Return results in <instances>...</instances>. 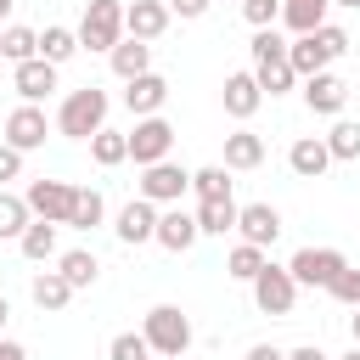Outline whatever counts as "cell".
<instances>
[{"mask_svg": "<svg viewBox=\"0 0 360 360\" xmlns=\"http://www.w3.org/2000/svg\"><path fill=\"white\" fill-rule=\"evenodd\" d=\"M107 90H96V84H84V90H68L62 96V107H56V135H68V141H90L96 129H107Z\"/></svg>", "mask_w": 360, "mask_h": 360, "instance_id": "1", "label": "cell"}, {"mask_svg": "<svg viewBox=\"0 0 360 360\" xmlns=\"http://www.w3.org/2000/svg\"><path fill=\"white\" fill-rule=\"evenodd\" d=\"M141 338H146V349H152V354L180 360V354L191 349V321H186V309H180V304H152V309H146V321H141Z\"/></svg>", "mask_w": 360, "mask_h": 360, "instance_id": "2", "label": "cell"}, {"mask_svg": "<svg viewBox=\"0 0 360 360\" xmlns=\"http://www.w3.org/2000/svg\"><path fill=\"white\" fill-rule=\"evenodd\" d=\"M73 34H79V51H112L124 39V0H90Z\"/></svg>", "mask_w": 360, "mask_h": 360, "instance_id": "3", "label": "cell"}, {"mask_svg": "<svg viewBox=\"0 0 360 360\" xmlns=\"http://www.w3.org/2000/svg\"><path fill=\"white\" fill-rule=\"evenodd\" d=\"M169 146H174V124H169L163 112H152V118H135V129H129V158H135L141 169L163 163V158H169Z\"/></svg>", "mask_w": 360, "mask_h": 360, "instance_id": "4", "label": "cell"}, {"mask_svg": "<svg viewBox=\"0 0 360 360\" xmlns=\"http://www.w3.org/2000/svg\"><path fill=\"white\" fill-rule=\"evenodd\" d=\"M191 191V169H180V163H152V169H141V197L152 202V208H174L180 197Z\"/></svg>", "mask_w": 360, "mask_h": 360, "instance_id": "5", "label": "cell"}, {"mask_svg": "<svg viewBox=\"0 0 360 360\" xmlns=\"http://www.w3.org/2000/svg\"><path fill=\"white\" fill-rule=\"evenodd\" d=\"M73 191H79V186H68V180H28L22 202H28V214L45 219V225H68V214H73Z\"/></svg>", "mask_w": 360, "mask_h": 360, "instance_id": "6", "label": "cell"}, {"mask_svg": "<svg viewBox=\"0 0 360 360\" xmlns=\"http://www.w3.org/2000/svg\"><path fill=\"white\" fill-rule=\"evenodd\" d=\"M248 287H253V304L264 315H292V304H298V281L287 276V264H264Z\"/></svg>", "mask_w": 360, "mask_h": 360, "instance_id": "7", "label": "cell"}, {"mask_svg": "<svg viewBox=\"0 0 360 360\" xmlns=\"http://www.w3.org/2000/svg\"><path fill=\"white\" fill-rule=\"evenodd\" d=\"M349 259L338 253V248H298L292 259H287V276L298 281V287H332V276L343 270Z\"/></svg>", "mask_w": 360, "mask_h": 360, "instance_id": "8", "label": "cell"}, {"mask_svg": "<svg viewBox=\"0 0 360 360\" xmlns=\"http://www.w3.org/2000/svg\"><path fill=\"white\" fill-rule=\"evenodd\" d=\"M45 135H51L45 107H28V101H22V107H11V118H6V135H0V141H6V146H17V152L28 158L34 146H45Z\"/></svg>", "mask_w": 360, "mask_h": 360, "instance_id": "9", "label": "cell"}, {"mask_svg": "<svg viewBox=\"0 0 360 360\" xmlns=\"http://www.w3.org/2000/svg\"><path fill=\"white\" fill-rule=\"evenodd\" d=\"M124 34L141 39V45L163 39V34H169V6H163V0H129V6H124Z\"/></svg>", "mask_w": 360, "mask_h": 360, "instance_id": "10", "label": "cell"}, {"mask_svg": "<svg viewBox=\"0 0 360 360\" xmlns=\"http://www.w3.org/2000/svg\"><path fill=\"white\" fill-rule=\"evenodd\" d=\"M343 101H349V79H338L332 68H326V73H315V79H304V107H309V112L338 118V112H343Z\"/></svg>", "mask_w": 360, "mask_h": 360, "instance_id": "11", "label": "cell"}, {"mask_svg": "<svg viewBox=\"0 0 360 360\" xmlns=\"http://www.w3.org/2000/svg\"><path fill=\"white\" fill-rule=\"evenodd\" d=\"M202 231H197V219H191V208H158V231H152V242L158 248H169V253H186L191 242H197Z\"/></svg>", "mask_w": 360, "mask_h": 360, "instance_id": "12", "label": "cell"}, {"mask_svg": "<svg viewBox=\"0 0 360 360\" xmlns=\"http://www.w3.org/2000/svg\"><path fill=\"white\" fill-rule=\"evenodd\" d=\"M11 90H17L28 107H39V101L56 90V68H51L45 56H34V62H17V68H11Z\"/></svg>", "mask_w": 360, "mask_h": 360, "instance_id": "13", "label": "cell"}, {"mask_svg": "<svg viewBox=\"0 0 360 360\" xmlns=\"http://www.w3.org/2000/svg\"><path fill=\"white\" fill-rule=\"evenodd\" d=\"M219 101H225V112H231L236 124H248V118L264 107V90H259V79H253V73H225Z\"/></svg>", "mask_w": 360, "mask_h": 360, "instance_id": "14", "label": "cell"}, {"mask_svg": "<svg viewBox=\"0 0 360 360\" xmlns=\"http://www.w3.org/2000/svg\"><path fill=\"white\" fill-rule=\"evenodd\" d=\"M112 231H118V242H124V248H141V242H152V231H158V208H152L146 197H135V202H124V208H118Z\"/></svg>", "mask_w": 360, "mask_h": 360, "instance_id": "15", "label": "cell"}, {"mask_svg": "<svg viewBox=\"0 0 360 360\" xmlns=\"http://www.w3.org/2000/svg\"><path fill=\"white\" fill-rule=\"evenodd\" d=\"M287 169H292L298 180H321V174L332 169V152H326V141H321V135H298V141L287 146Z\"/></svg>", "mask_w": 360, "mask_h": 360, "instance_id": "16", "label": "cell"}, {"mask_svg": "<svg viewBox=\"0 0 360 360\" xmlns=\"http://www.w3.org/2000/svg\"><path fill=\"white\" fill-rule=\"evenodd\" d=\"M236 231H242V242L270 248V242L281 236V214H276L270 202H248V208H236Z\"/></svg>", "mask_w": 360, "mask_h": 360, "instance_id": "17", "label": "cell"}, {"mask_svg": "<svg viewBox=\"0 0 360 360\" xmlns=\"http://www.w3.org/2000/svg\"><path fill=\"white\" fill-rule=\"evenodd\" d=\"M163 101H169V79H163V73H141V79H129V90H124V107H129L135 118L163 112Z\"/></svg>", "mask_w": 360, "mask_h": 360, "instance_id": "18", "label": "cell"}, {"mask_svg": "<svg viewBox=\"0 0 360 360\" xmlns=\"http://www.w3.org/2000/svg\"><path fill=\"white\" fill-rule=\"evenodd\" d=\"M287 62H292V73H298V79H315V73H326V68H332V56H326L321 34H298V39H287Z\"/></svg>", "mask_w": 360, "mask_h": 360, "instance_id": "19", "label": "cell"}, {"mask_svg": "<svg viewBox=\"0 0 360 360\" xmlns=\"http://www.w3.org/2000/svg\"><path fill=\"white\" fill-rule=\"evenodd\" d=\"M107 62H112V73L129 84V79H141V73H152V45H141V39H118L112 51H107Z\"/></svg>", "mask_w": 360, "mask_h": 360, "instance_id": "20", "label": "cell"}, {"mask_svg": "<svg viewBox=\"0 0 360 360\" xmlns=\"http://www.w3.org/2000/svg\"><path fill=\"white\" fill-rule=\"evenodd\" d=\"M56 276H62L73 292H84V287H96L101 264H96V253H90V248H68V253H56Z\"/></svg>", "mask_w": 360, "mask_h": 360, "instance_id": "21", "label": "cell"}, {"mask_svg": "<svg viewBox=\"0 0 360 360\" xmlns=\"http://www.w3.org/2000/svg\"><path fill=\"white\" fill-rule=\"evenodd\" d=\"M326 11H332V0H281V28L298 39V34H315L321 22H326Z\"/></svg>", "mask_w": 360, "mask_h": 360, "instance_id": "22", "label": "cell"}, {"mask_svg": "<svg viewBox=\"0 0 360 360\" xmlns=\"http://www.w3.org/2000/svg\"><path fill=\"white\" fill-rule=\"evenodd\" d=\"M259 163H264V135L231 129L225 135V169H259Z\"/></svg>", "mask_w": 360, "mask_h": 360, "instance_id": "23", "label": "cell"}, {"mask_svg": "<svg viewBox=\"0 0 360 360\" xmlns=\"http://www.w3.org/2000/svg\"><path fill=\"white\" fill-rule=\"evenodd\" d=\"M191 219H197V231H202V236H225V231H236V197L197 202V208H191Z\"/></svg>", "mask_w": 360, "mask_h": 360, "instance_id": "24", "label": "cell"}, {"mask_svg": "<svg viewBox=\"0 0 360 360\" xmlns=\"http://www.w3.org/2000/svg\"><path fill=\"white\" fill-rule=\"evenodd\" d=\"M0 56H6L11 68H17V62H34V56H39V34L22 28V22H6V28H0Z\"/></svg>", "mask_w": 360, "mask_h": 360, "instance_id": "25", "label": "cell"}, {"mask_svg": "<svg viewBox=\"0 0 360 360\" xmlns=\"http://www.w3.org/2000/svg\"><path fill=\"white\" fill-rule=\"evenodd\" d=\"M39 56H45L51 68H62V62H73V56H79V34H73V28H62V22H51V28H39Z\"/></svg>", "mask_w": 360, "mask_h": 360, "instance_id": "26", "label": "cell"}, {"mask_svg": "<svg viewBox=\"0 0 360 360\" xmlns=\"http://www.w3.org/2000/svg\"><path fill=\"white\" fill-rule=\"evenodd\" d=\"M101 219H107V197H101L96 186H79V191H73V214H68V225H73V231H96Z\"/></svg>", "mask_w": 360, "mask_h": 360, "instance_id": "27", "label": "cell"}, {"mask_svg": "<svg viewBox=\"0 0 360 360\" xmlns=\"http://www.w3.org/2000/svg\"><path fill=\"white\" fill-rule=\"evenodd\" d=\"M56 231H62V225H45V219H28V231L17 236V248H22V259H34V264H45V259H56Z\"/></svg>", "mask_w": 360, "mask_h": 360, "instance_id": "28", "label": "cell"}, {"mask_svg": "<svg viewBox=\"0 0 360 360\" xmlns=\"http://www.w3.org/2000/svg\"><path fill=\"white\" fill-rule=\"evenodd\" d=\"M28 292H34V304L45 309V315H56V309H68V298H73V287L56 276V270H39L34 281H28Z\"/></svg>", "mask_w": 360, "mask_h": 360, "instance_id": "29", "label": "cell"}, {"mask_svg": "<svg viewBox=\"0 0 360 360\" xmlns=\"http://www.w3.org/2000/svg\"><path fill=\"white\" fill-rule=\"evenodd\" d=\"M90 158H96L101 169L129 163V135H124V129H96V135H90Z\"/></svg>", "mask_w": 360, "mask_h": 360, "instance_id": "30", "label": "cell"}, {"mask_svg": "<svg viewBox=\"0 0 360 360\" xmlns=\"http://www.w3.org/2000/svg\"><path fill=\"white\" fill-rule=\"evenodd\" d=\"M191 191H197V202L231 197V169H225V163H202V169H191Z\"/></svg>", "mask_w": 360, "mask_h": 360, "instance_id": "31", "label": "cell"}, {"mask_svg": "<svg viewBox=\"0 0 360 360\" xmlns=\"http://www.w3.org/2000/svg\"><path fill=\"white\" fill-rule=\"evenodd\" d=\"M264 264H270V259H264V248H253V242H236V248L225 253V276H231V281H253Z\"/></svg>", "mask_w": 360, "mask_h": 360, "instance_id": "32", "label": "cell"}, {"mask_svg": "<svg viewBox=\"0 0 360 360\" xmlns=\"http://www.w3.org/2000/svg\"><path fill=\"white\" fill-rule=\"evenodd\" d=\"M321 141H326L332 163H354V158H360V124H349V118H338L332 135H321Z\"/></svg>", "mask_w": 360, "mask_h": 360, "instance_id": "33", "label": "cell"}, {"mask_svg": "<svg viewBox=\"0 0 360 360\" xmlns=\"http://www.w3.org/2000/svg\"><path fill=\"white\" fill-rule=\"evenodd\" d=\"M28 202L17 197V191H0V242H17L22 231H28Z\"/></svg>", "mask_w": 360, "mask_h": 360, "instance_id": "34", "label": "cell"}, {"mask_svg": "<svg viewBox=\"0 0 360 360\" xmlns=\"http://www.w3.org/2000/svg\"><path fill=\"white\" fill-rule=\"evenodd\" d=\"M338 304H349V309H360V264H343L338 276H332V287H326Z\"/></svg>", "mask_w": 360, "mask_h": 360, "instance_id": "35", "label": "cell"}, {"mask_svg": "<svg viewBox=\"0 0 360 360\" xmlns=\"http://www.w3.org/2000/svg\"><path fill=\"white\" fill-rule=\"evenodd\" d=\"M107 360H152V349H146L141 332H118V338L107 343Z\"/></svg>", "mask_w": 360, "mask_h": 360, "instance_id": "36", "label": "cell"}, {"mask_svg": "<svg viewBox=\"0 0 360 360\" xmlns=\"http://www.w3.org/2000/svg\"><path fill=\"white\" fill-rule=\"evenodd\" d=\"M242 17L253 28H276L281 22V0H242Z\"/></svg>", "mask_w": 360, "mask_h": 360, "instance_id": "37", "label": "cell"}, {"mask_svg": "<svg viewBox=\"0 0 360 360\" xmlns=\"http://www.w3.org/2000/svg\"><path fill=\"white\" fill-rule=\"evenodd\" d=\"M315 34H321V45H326V56H332V62H338V56H349V45H354V39H349V28H338V22H321Z\"/></svg>", "mask_w": 360, "mask_h": 360, "instance_id": "38", "label": "cell"}, {"mask_svg": "<svg viewBox=\"0 0 360 360\" xmlns=\"http://www.w3.org/2000/svg\"><path fill=\"white\" fill-rule=\"evenodd\" d=\"M17 174H22V152L0 141V191H6V180H17Z\"/></svg>", "mask_w": 360, "mask_h": 360, "instance_id": "39", "label": "cell"}, {"mask_svg": "<svg viewBox=\"0 0 360 360\" xmlns=\"http://www.w3.org/2000/svg\"><path fill=\"white\" fill-rule=\"evenodd\" d=\"M163 6H169V17H180V22H197V17H202L214 0H163Z\"/></svg>", "mask_w": 360, "mask_h": 360, "instance_id": "40", "label": "cell"}, {"mask_svg": "<svg viewBox=\"0 0 360 360\" xmlns=\"http://www.w3.org/2000/svg\"><path fill=\"white\" fill-rule=\"evenodd\" d=\"M242 360H287V349H276V343H253Z\"/></svg>", "mask_w": 360, "mask_h": 360, "instance_id": "41", "label": "cell"}, {"mask_svg": "<svg viewBox=\"0 0 360 360\" xmlns=\"http://www.w3.org/2000/svg\"><path fill=\"white\" fill-rule=\"evenodd\" d=\"M287 360H332V354L315 349V343H298V349H287Z\"/></svg>", "mask_w": 360, "mask_h": 360, "instance_id": "42", "label": "cell"}, {"mask_svg": "<svg viewBox=\"0 0 360 360\" xmlns=\"http://www.w3.org/2000/svg\"><path fill=\"white\" fill-rule=\"evenodd\" d=\"M0 360H28V349L17 338H0Z\"/></svg>", "mask_w": 360, "mask_h": 360, "instance_id": "43", "label": "cell"}, {"mask_svg": "<svg viewBox=\"0 0 360 360\" xmlns=\"http://www.w3.org/2000/svg\"><path fill=\"white\" fill-rule=\"evenodd\" d=\"M6 315H11V304H6V292H0V332H6Z\"/></svg>", "mask_w": 360, "mask_h": 360, "instance_id": "44", "label": "cell"}, {"mask_svg": "<svg viewBox=\"0 0 360 360\" xmlns=\"http://www.w3.org/2000/svg\"><path fill=\"white\" fill-rule=\"evenodd\" d=\"M349 332H354V343H360V309H354V315H349Z\"/></svg>", "mask_w": 360, "mask_h": 360, "instance_id": "45", "label": "cell"}, {"mask_svg": "<svg viewBox=\"0 0 360 360\" xmlns=\"http://www.w3.org/2000/svg\"><path fill=\"white\" fill-rule=\"evenodd\" d=\"M11 6H17V0H0V22H6V17H11Z\"/></svg>", "mask_w": 360, "mask_h": 360, "instance_id": "46", "label": "cell"}, {"mask_svg": "<svg viewBox=\"0 0 360 360\" xmlns=\"http://www.w3.org/2000/svg\"><path fill=\"white\" fill-rule=\"evenodd\" d=\"M338 360H360V343H354V349H349V354H338Z\"/></svg>", "mask_w": 360, "mask_h": 360, "instance_id": "47", "label": "cell"}, {"mask_svg": "<svg viewBox=\"0 0 360 360\" xmlns=\"http://www.w3.org/2000/svg\"><path fill=\"white\" fill-rule=\"evenodd\" d=\"M332 6H354V11H360V0H332Z\"/></svg>", "mask_w": 360, "mask_h": 360, "instance_id": "48", "label": "cell"}, {"mask_svg": "<svg viewBox=\"0 0 360 360\" xmlns=\"http://www.w3.org/2000/svg\"><path fill=\"white\" fill-rule=\"evenodd\" d=\"M0 68H6V56H0Z\"/></svg>", "mask_w": 360, "mask_h": 360, "instance_id": "49", "label": "cell"}]
</instances>
